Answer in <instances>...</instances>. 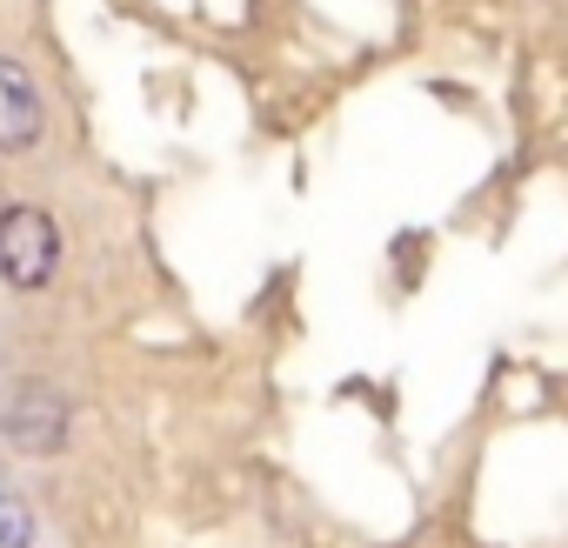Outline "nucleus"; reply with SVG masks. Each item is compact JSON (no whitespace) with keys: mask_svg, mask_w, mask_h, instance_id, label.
I'll return each mask as SVG.
<instances>
[{"mask_svg":"<svg viewBox=\"0 0 568 548\" xmlns=\"http://www.w3.org/2000/svg\"><path fill=\"white\" fill-rule=\"evenodd\" d=\"M61 267V227L48 207L34 201H8L0 207V282L8 288H48Z\"/></svg>","mask_w":568,"mask_h":548,"instance_id":"1","label":"nucleus"},{"mask_svg":"<svg viewBox=\"0 0 568 548\" xmlns=\"http://www.w3.org/2000/svg\"><path fill=\"white\" fill-rule=\"evenodd\" d=\"M0 548H34V508L0 481Z\"/></svg>","mask_w":568,"mask_h":548,"instance_id":"4","label":"nucleus"},{"mask_svg":"<svg viewBox=\"0 0 568 548\" xmlns=\"http://www.w3.org/2000/svg\"><path fill=\"white\" fill-rule=\"evenodd\" d=\"M41 128H48V108H41L34 74H28L21 61L0 54V154L34 148V141H41Z\"/></svg>","mask_w":568,"mask_h":548,"instance_id":"3","label":"nucleus"},{"mask_svg":"<svg viewBox=\"0 0 568 548\" xmlns=\"http://www.w3.org/2000/svg\"><path fill=\"white\" fill-rule=\"evenodd\" d=\"M68 428H74V408H68V395L48 388V382H28V388L8 402V415H0V435H8L21 455H61V448H68Z\"/></svg>","mask_w":568,"mask_h":548,"instance_id":"2","label":"nucleus"}]
</instances>
